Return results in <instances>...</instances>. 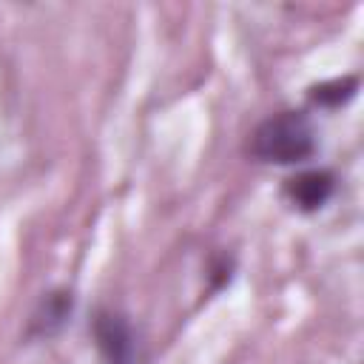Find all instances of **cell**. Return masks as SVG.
Returning a JSON list of instances; mask_svg holds the SVG:
<instances>
[{"label":"cell","instance_id":"cell-1","mask_svg":"<svg viewBox=\"0 0 364 364\" xmlns=\"http://www.w3.org/2000/svg\"><path fill=\"white\" fill-rule=\"evenodd\" d=\"M316 148V125L304 111H276L264 117L247 142V154L264 165H304Z\"/></svg>","mask_w":364,"mask_h":364},{"label":"cell","instance_id":"cell-2","mask_svg":"<svg viewBox=\"0 0 364 364\" xmlns=\"http://www.w3.org/2000/svg\"><path fill=\"white\" fill-rule=\"evenodd\" d=\"M91 336L105 364H136L139 336L122 310L100 307L91 318Z\"/></svg>","mask_w":364,"mask_h":364},{"label":"cell","instance_id":"cell-3","mask_svg":"<svg viewBox=\"0 0 364 364\" xmlns=\"http://www.w3.org/2000/svg\"><path fill=\"white\" fill-rule=\"evenodd\" d=\"M336 193V173L327 168H304L284 182L287 202L301 213L321 210Z\"/></svg>","mask_w":364,"mask_h":364},{"label":"cell","instance_id":"cell-4","mask_svg":"<svg viewBox=\"0 0 364 364\" xmlns=\"http://www.w3.org/2000/svg\"><path fill=\"white\" fill-rule=\"evenodd\" d=\"M71 310H74V299H71L68 290L43 293V299L37 301V307L28 318L26 338H51V336H57L68 324Z\"/></svg>","mask_w":364,"mask_h":364},{"label":"cell","instance_id":"cell-5","mask_svg":"<svg viewBox=\"0 0 364 364\" xmlns=\"http://www.w3.org/2000/svg\"><path fill=\"white\" fill-rule=\"evenodd\" d=\"M358 91V80L355 77H338V80H327L310 88V102L321 105V108H341L344 102H350Z\"/></svg>","mask_w":364,"mask_h":364}]
</instances>
